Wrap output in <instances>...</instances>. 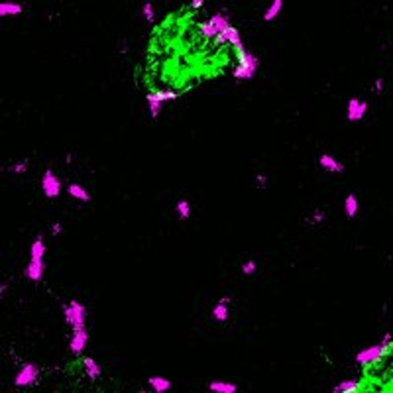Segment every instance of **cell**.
Wrapping results in <instances>:
<instances>
[{"mask_svg":"<svg viewBox=\"0 0 393 393\" xmlns=\"http://www.w3.org/2000/svg\"><path fill=\"white\" fill-rule=\"evenodd\" d=\"M236 50V57H238V63L232 69V77L238 79V81H252L260 69V59L258 55L250 53V51L244 48V43L234 48Z\"/></svg>","mask_w":393,"mask_h":393,"instance_id":"1","label":"cell"},{"mask_svg":"<svg viewBox=\"0 0 393 393\" xmlns=\"http://www.w3.org/2000/svg\"><path fill=\"white\" fill-rule=\"evenodd\" d=\"M360 389V381L358 380H342L338 385L332 387L334 393H354Z\"/></svg>","mask_w":393,"mask_h":393,"instance_id":"21","label":"cell"},{"mask_svg":"<svg viewBox=\"0 0 393 393\" xmlns=\"http://www.w3.org/2000/svg\"><path fill=\"white\" fill-rule=\"evenodd\" d=\"M63 317L67 327L71 330L77 329H85L87 327V307L81 303V301H69V303L63 307Z\"/></svg>","mask_w":393,"mask_h":393,"instance_id":"4","label":"cell"},{"mask_svg":"<svg viewBox=\"0 0 393 393\" xmlns=\"http://www.w3.org/2000/svg\"><path fill=\"white\" fill-rule=\"evenodd\" d=\"M383 85H385V81L383 79H376V83H374V93L376 95H381V90H383Z\"/></svg>","mask_w":393,"mask_h":393,"instance_id":"27","label":"cell"},{"mask_svg":"<svg viewBox=\"0 0 393 393\" xmlns=\"http://www.w3.org/2000/svg\"><path fill=\"white\" fill-rule=\"evenodd\" d=\"M24 12V6L20 2H2L0 4V16L6 18V16H20Z\"/></svg>","mask_w":393,"mask_h":393,"instance_id":"18","label":"cell"},{"mask_svg":"<svg viewBox=\"0 0 393 393\" xmlns=\"http://www.w3.org/2000/svg\"><path fill=\"white\" fill-rule=\"evenodd\" d=\"M81 364H83L85 374H87V378H89L90 381L99 380V378L102 376L101 364H99L95 358H90V356H83V358H81Z\"/></svg>","mask_w":393,"mask_h":393,"instance_id":"12","label":"cell"},{"mask_svg":"<svg viewBox=\"0 0 393 393\" xmlns=\"http://www.w3.org/2000/svg\"><path fill=\"white\" fill-rule=\"evenodd\" d=\"M61 191H63V185H61V179L57 177L51 169L48 171H43V175H41V193L48 197V199H57L59 195H61Z\"/></svg>","mask_w":393,"mask_h":393,"instance_id":"7","label":"cell"},{"mask_svg":"<svg viewBox=\"0 0 393 393\" xmlns=\"http://www.w3.org/2000/svg\"><path fill=\"white\" fill-rule=\"evenodd\" d=\"M283 10V0H271V4L267 6V10L264 12V20L266 22H273Z\"/></svg>","mask_w":393,"mask_h":393,"instance_id":"22","label":"cell"},{"mask_svg":"<svg viewBox=\"0 0 393 393\" xmlns=\"http://www.w3.org/2000/svg\"><path fill=\"white\" fill-rule=\"evenodd\" d=\"M240 269H242V273H244V275H254L258 266H256L254 260H248V262H244V264H242Z\"/></svg>","mask_w":393,"mask_h":393,"instance_id":"26","label":"cell"},{"mask_svg":"<svg viewBox=\"0 0 393 393\" xmlns=\"http://www.w3.org/2000/svg\"><path fill=\"white\" fill-rule=\"evenodd\" d=\"M256 185H258L260 189H266L267 187V177L266 175H256Z\"/></svg>","mask_w":393,"mask_h":393,"instance_id":"28","label":"cell"},{"mask_svg":"<svg viewBox=\"0 0 393 393\" xmlns=\"http://www.w3.org/2000/svg\"><path fill=\"white\" fill-rule=\"evenodd\" d=\"M142 16H144V20H146L148 24H153V22H155V8H153L152 2H144V4H142Z\"/></svg>","mask_w":393,"mask_h":393,"instance_id":"24","label":"cell"},{"mask_svg":"<svg viewBox=\"0 0 393 393\" xmlns=\"http://www.w3.org/2000/svg\"><path fill=\"white\" fill-rule=\"evenodd\" d=\"M209 391L213 393H236L238 385L232 381H211L209 383Z\"/></svg>","mask_w":393,"mask_h":393,"instance_id":"16","label":"cell"},{"mask_svg":"<svg viewBox=\"0 0 393 393\" xmlns=\"http://www.w3.org/2000/svg\"><path fill=\"white\" fill-rule=\"evenodd\" d=\"M39 380V368L34 362H24L20 369L14 376V385L16 387H32Z\"/></svg>","mask_w":393,"mask_h":393,"instance_id":"6","label":"cell"},{"mask_svg":"<svg viewBox=\"0 0 393 393\" xmlns=\"http://www.w3.org/2000/svg\"><path fill=\"white\" fill-rule=\"evenodd\" d=\"M45 252H48V246H45V242H43V236H38L36 240L32 242V246H30V258L43 260V258H45Z\"/></svg>","mask_w":393,"mask_h":393,"instance_id":"17","label":"cell"},{"mask_svg":"<svg viewBox=\"0 0 393 393\" xmlns=\"http://www.w3.org/2000/svg\"><path fill=\"white\" fill-rule=\"evenodd\" d=\"M389 348H391V344L387 342H378L374 346H368V348H362L354 358L356 364L362 366V368H369V366L378 364L380 360H383L385 354L389 352Z\"/></svg>","mask_w":393,"mask_h":393,"instance_id":"3","label":"cell"},{"mask_svg":"<svg viewBox=\"0 0 393 393\" xmlns=\"http://www.w3.org/2000/svg\"><path fill=\"white\" fill-rule=\"evenodd\" d=\"M230 303H222V301H218V303L213 307V318L218 320V322H228L230 318Z\"/></svg>","mask_w":393,"mask_h":393,"instance_id":"19","label":"cell"},{"mask_svg":"<svg viewBox=\"0 0 393 393\" xmlns=\"http://www.w3.org/2000/svg\"><path fill=\"white\" fill-rule=\"evenodd\" d=\"M43 273H45V262L43 260H34V258H30V262H28V266H26V271L24 275L30 281H41L43 279Z\"/></svg>","mask_w":393,"mask_h":393,"instance_id":"11","label":"cell"},{"mask_svg":"<svg viewBox=\"0 0 393 393\" xmlns=\"http://www.w3.org/2000/svg\"><path fill=\"white\" fill-rule=\"evenodd\" d=\"M4 293H6V283L0 285V295H4Z\"/></svg>","mask_w":393,"mask_h":393,"instance_id":"32","label":"cell"},{"mask_svg":"<svg viewBox=\"0 0 393 393\" xmlns=\"http://www.w3.org/2000/svg\"><path fill=\"white\" fill-rule=\"evenodd\" d=\"M61 230H63V226H61L59 222H55V224L51 226V234H53V236H59V234H61Z\"/></svg>","mask_w":393,"mask_h":393,"instance_id":"30","label":"cell"},{"mask_svg":"<svg viewBox=\"0 0 393 393\" xmlns=\"http://www.w3.org/2000/svg\"><path fill=\"white\" fill-rule=\"evenodd\" d=\"M204 6V0H191V8L193 10H199V8H203Z\"/></svg>","mask_w":393,"mask_h":393,"instance_id":"31","label":"cell"},{"mask_svg":"<svg viewBox=\"0 0 393 393\" xmlns=\"http://www.w3.org/2000/svg\"><path fill=\"white\" fill-rule=\"evenodd\" d=\"M175 213L181 220H187L191 216V203L187 199H179L177 203H175Z\"/></svg>","mask_w":393,"mask_h":393,"instance_id":"23","label":"cell"},{"mask_svg":"<svg viewBox=\"0 0 393 393\" xmlns=\"http://www.w3.org/2000/svg\"><path fill=\"white\" fill-rule=\"evenodd\" d=\"M87 344H89L87 327H85V329L71 330V338H69V352H71V354L83 356V352L87 350Z\"/></svg>","mask_w":393,"mask_h":393,"instance_id":"8","label":"cell"},{"mask_svg":"<svg viewBox=\"0 0 393 393\" xmlns=\"http://www.w3.org/2000/svg\"><path fill=\"white\" fill-rule=\"evenodd\" d=\"M213 43H215L216 48H220V45H226V43H230L232 48H238V45H242V36H240V32L234 28V26L230 24L226 30H222L218 36H216L215 39H213Z\"/></svg>","mask_w":393,"mask_h":393,"instance_id":"10","label":"cell"},{"mask_svg":"<svg viewBox=\"0 0 393 393\" xmlns=\"http://www.w3.org/2000/svg\"><path fill=\"white\" fill-rule=\"evenodd\" d=\"M67 195H69V197H73V199H77V201H81V203H89L90 201L89 191L85 189L83 185H79V183H71V185H67Z\"/></svg>","mask_w":393,"mask_h":393,"instance_id":"14","label":"cell"},{"mask_svg":"<svg viewBox=\"0 0 393 393\" xmlns=\"http://www.w3.org/2000/svg\"><path fill=\"white\" fill-rule=\"evenodd\" d=\"M220 301H222V303H230L232 299H230V297H226V295H224V297H220Z\"/></svg>","mask_w":393,"mask_h":393,"instance_id":"33","label":"cell"},{"mask_svg":"<svg viewBox=\"0 0 393 393\" xmlns=\"http://www.w3.org/2000/svg\"><path fill=\"white\" fill-rule=\"evenodd\" d=\"M368 112V102L362 99H350L346 104V118L348 122H360Z\"/></svg>","mask_w":393,"mask_h":393,"instance_id":"9","label":"cell"},{"mask_svg":"<svg viewBox=\"0 0 393 393\" xmlns=\"http://www.w3.org/2000/svg\"><path fill=\"white\" fill-rule=\"evenodd\" d=\"M148 385H150V389L155 393H165L171 389V381L164 378V376H152L150 380H148Z\"/></svg>","mask_w":393,"mask_h":393,"instance_id":"15","label":"cell"},{"mask_svg":"<svg viewBox=\"0 0 393 393\" xmlns=\"http://www.w3.org/2000/svg\"><path fill=\"white\" fill-rule=\"evenodd\" d=\"M358 211H360V203H358V197L354 193H350L346 199H344V213L348 218H354L358 216Z\"/></svg>","mask_w":393,"mask_h":393,"instance_id":"20","label":"cell"},{"mask_svg":"<svg viewBox=\"0 0 393 393\" xmlns=\"http://www.w3.org/2000/svg\"><path fill=\"white\" fill-rule=\"evenodd\" d=\"M318 165L325 169V171H329V173H342L344 171V165L336 159V157H332L329 153H322L320 157H318Z\"/></svg>","mask_w":393,"mask_h":393,"instance_id":"13","label":"cell"},{"mask_svg":"<svg viewBox=\"0 0 393 393\" xmlns=\"http://www.w3.org/2000/svg\"><path fill=\"white\" fill-rule=\"evenodd\" d=\"M322 220H325V213H322V211H315V215L311 216V222H315V224H317V222H322Z\"/></svg>","mask_w":393,"mask_h":393,"instance_id":"29","label":"cell"},{"mask_svg":"<svg viewBox=\"0 0 393 393\" xmlns=\"http://www.w3.org/2000/svg\"><path fill=\"white\" fill-rule=\"evenodd\" d=\"M10 171L16 173V175H22L28 171V159H22V161H16L14 165H10Z\"/></svg>","mask_w":393,"mask_h":393,"instance_id":"25","label":"cell"},{"mask_svg":"<svg viewBox=\"0 0 393 393\" xmlns=\"http://www.w3.org/2000/svg\"><path fill=\"white\" fill-rule=\"evenodd\" d=\"M179 97L177 90L173 89H157V90H152V93H148L146 95V104H148V112L152 116L153 120L159 116L161 112V108H164L167 102L175 101Z\"/></svg>","mask_w":393,"mask_h":393,"instance_id":"2","label":"cell"},{"mask_svg":"<svg viewBox=\"0 0 393 393\" xmlns=\"http://www.w3.org/2000/svg\"><path fill=\"white\" fill-rule=\"evenodd\" d=\"M230 26V16L224 12H216L213 14L209 20H204L199 24V34L204 39H215L222 30H226Z\"/></svg>","mask_w":393,"mask_h":393,"instance_id":"5","label":"cell"}]
</instances>
